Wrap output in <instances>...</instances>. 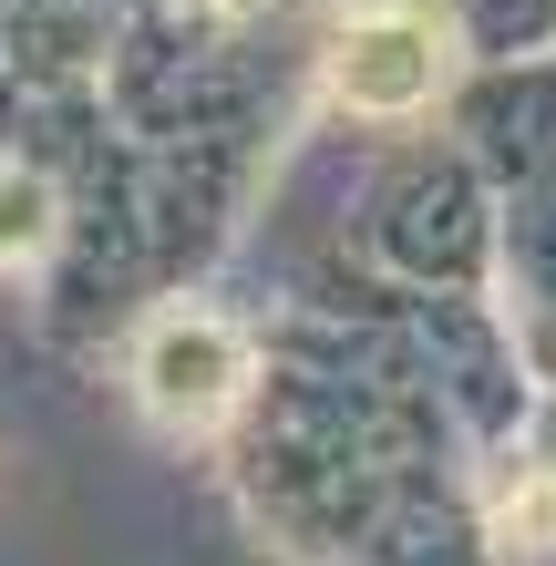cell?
<instances>
[{
  "instance_id": "1",
  "label": "cell",
  "mask_w": 556,
  "mask_h": 566,
  "mask_svg": "<svg viewBox=\"0 0 556 566\" xmlns=\"http://www.w3.org/2000/svg\"><path fill=\"white\" fill-rule=\"evenodd\" d=\"M248 381H258V360L238 340V319H217V310H155L145 319L135 391H145V412L166 432H217L227 412L248 402Z\"/></svg>"
},
{
  "instance_id": "2",
  "label": "cell",
  "mask_w": 556,
  "mask_h": 566,
  "mask_svg": "<svg viewBox=\"0 0 556 566\" xmlns=\"http://www.w3.org/2000/svg\"><path fill=\"white\" fill-rule=\"evenodd\" d=\"M331 93L350 114H422L443 93V31L422 11H361L331 42Z\"/></svg>"
},
{
  "instance_id": "3",
  "label": "cell",
  "mask_w": 556,
  "mask_h": 566,
  "mask_svg": "<svg viewBox=\"0 0 556 566\" xmlns=\"http://www.w3.org/2000/svg\"><path fill=\"white\" fill-rule=\"evenodd\" d=\"M52 248V186L21 155H0V269H31Z\"/></svg>"
}]
</instances>
